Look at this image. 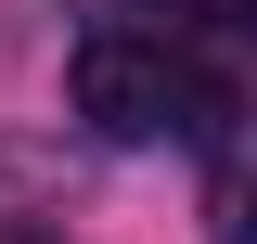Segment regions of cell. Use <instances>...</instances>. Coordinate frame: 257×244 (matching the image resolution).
Listing matches in <instances>:
<instances>
[{
  "mask_svg": "<svg viewBox=\"0 0 257 244\" xmlns=\"http://www.w3.org/2000/svg\"><path fill=\"white\" fill-rule=\"evenodd\" d=\"M64 90H77V116L103 129V142H155V129H180V64L155 52V39H128V26H90L77 39V64H64Z\"/></svg>",
  "mask_w": 257,
  "mask_h": 244,
  "instance_id": "cell-1",
  "label": "cell"
},
{
  "mask_svg": "<svg viewBox=\"0 0 257 244\" xmlns=\"http://www.w3.org/2000/svg\"><path fill=\"white\" fill-rule=\"evenodd\" d=\"M219 244H257V180H219Z\"/></svg>",
  "mask_w": 257,
  "mask_h": 244,
  "instance_id": "cell-2",
  "label": "cell"
},
{
  "mask_svg": "<svg viewBox=\"0 0 257 244\" xmlns=\"http://www.w3.org/2000/svg\"><path fill=\"white\" fill-rule=\"evenodd\" d=\"M206 13H219V26H231V39H257V0H206Z\"/></svg>",
  "mask_w": 257,
  "mask_h": 244,
  "instance_id": "cell-3",
  "label": "cell"
}]
</instances>
